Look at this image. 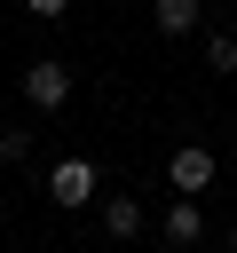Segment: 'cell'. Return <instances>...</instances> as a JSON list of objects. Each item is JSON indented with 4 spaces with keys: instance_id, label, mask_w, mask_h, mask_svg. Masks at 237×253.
Returning <instances> with one entry per match:
<instances>
[{
    "instance_id": "8",
    "label": "cell",
    "mask_w": 237,
    "mask_h": 253,
    "mask_svg": "<svg viewBox=\"0 0 237 253\" xmlns=\"http://www.w3.org/2000/svg\"><path fill=\"white\" fill-rule=\"evenodd\" d=\"M205 63H213L221 79H237V32H213V40H205Z\"/></svg>"
},
{
    "instance_id": "1",
    "label": "cell",
    "mask_w": 237,
    "mask_h": 253,
    "mask_svg": "<svg viewBox=\"0 0 237 253\" xmlns=\"http://www.w3.org/2000/svg\"><path fill=\"white\" fill-rule=\"evenodd\" d=\"M16 87H24V103H32L40 119H55V111L71 103V63H55V55H32Z\"/></svg>"
},
{
    "instance_id": "11",
    "label": "cell",
    "mask_w": 237,
    "mask_h": 253,
    "mask_svg": "<svg viewBox=\"0 0 237 253\" xmlns=\"http://www.w3.org/2000/svg\"><path fill=\"white\" fill-rule=\"evenodd\" d=\"M229 174H237V158H229Z\"/></svg>"
},
{
    "instance_id": "2",
    "label": "cell",
    "mask_w": 237,
    "mask_h": 253,
    "mask_svg": "<svg viewBox=\"0 0 237 253\" xmlns=\"http://www.w3.org/2000/svg\"><path fill=\"white\" fill-rule=\"evenodd\" d=\"M213 174H221V158H213V150H198V142H182V150L166 158V190H174V198L213 190Z\"/></svg>"
},
{
    "instance_id": "3",
    "label": "cell",
    "mask_w": 237,
    "mask_h": 253,
    "mask_svg": "<svg viewBox=\"0 0 237 253\" xmlns=\"http://www.w3.org/2000/svg\"><path fill=\"white\" fill-rule=\"evenodd\" d=\"M47 198H55L63 213L95 206V158H55V166H47Z\"/></svg>"
},
{
    "instance_id": "9",
    "label": "cell",
    "mask_w": 237,
    "mask_h": 253,
    "mask_svg": "<svg viewBox=\"0 0 237 253\" xmlns=\"http://www.w3.org/2000/svg\"><path fill=\"white\" fill-rule=\"evenodd\" d=\"M63 8H71V0H24V16H40V24H55Z\"/></svg>"
},
{
    "instance_id": "10",
    "label": "cell",
    "mask_w": 237,
    "mask_h": 253,
    "mask_svg": "<svg viewBox=\"0 0 237 253\" xmlns=\"http://www.w3.org/2000/svg\"><path fill=\"white\" fill-rule=\"evenodd\" d=\"M221 245H229V253H237V221H229V237H221Z\"/></svg>"
},
{
    "instance_id": "4",
    "label": "cell",
    "mask_w": 237,
    "mask_h": 253,
    "mask_svg": "<svg viewBox=\"0 0 237 253\" xmlns=\"http://www.w3.org/2000/svg\"><path fill=\"white\" fill-rule=\"evenodd\" d=\"M142 229H150V206L142 198H103V237L111 245H134Z\"/></svg>"
},
{
    "instance_id": "7",
    "label": "cell",
    "mask_w": 237,
    "mask_h": 253,
    "mask_svg": "<svg viewBox=\"0 0 237 253\" xmlns=\"http://www.w3.org/2000/svg\"><path fill=\"white\" fill-rule=\"evenodd\" d=\"M32 134L40 126H0V166H24L32 158Z\"/></svg>"
},
{
    "instance_id": "5",
    "label": "cell",
    "mask_w": 237,
    "mask_h": 253,
    "mask_svg": "<svg viewBox=\"0 0 237 253\" xmlns=\"http://www.w3.org/2000/svg\"><path fill=\"white\" fill-rule=\"evenodd\" d=\"M158 237H166V245H198V237H205V206H198V198H174V206L158 213Z\"/></svg>"
},
{
    "instance_id": "6",
    "label": "cell",
    "mask_w": 237,
    "mask_h": 253,
    "mask_svg": "<svg viewBox=\"0 0 237 253\" xmlns=\"http://www.w3.org/2000/svg\"><path fill=\"white\" fill-rule=\"evenodd\" d=\"M150 16H158V32H166V40H182V32H198V24H205V0H150Z\"/></svg>"
}]
</instances>
